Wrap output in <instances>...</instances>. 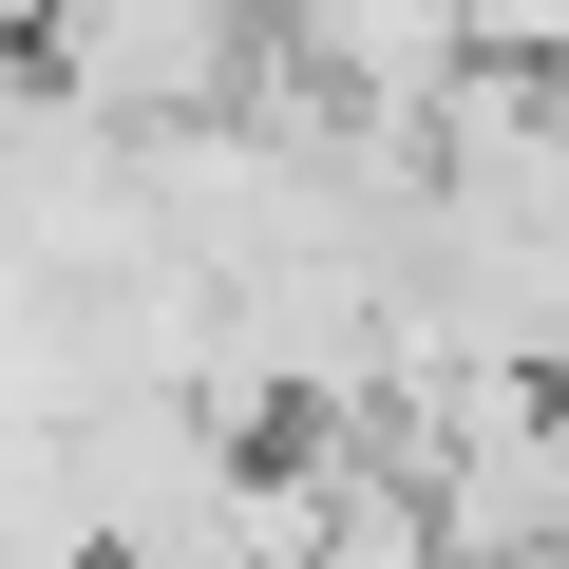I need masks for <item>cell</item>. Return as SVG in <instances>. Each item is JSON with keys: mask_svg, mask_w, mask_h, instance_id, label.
<instances>
[{"mask_svg": "<svg viewBox=\"0 0 569 569\" xmlns=\"http://www.w3.org/2000/svg\"><path fill=\"white\" fill-rule=\"evenodd\" d=\"M39 39H58V0H0V58H39Z\"/></svg>", "mask_w": 569, "mask_h": 569, "instance_id": "obj_2", "label": "cell"}, {"mask_svg": "<svg viewBox=\"0 0 569 569\" xmlns=\"http://www.w3.org/2000/svg\"><path fill=\"white\" fill-rule=\"evenodd\" d=\"M284 77L361 133H437V96L475 77V0H266Z\"/></svg>", "mask_w": 569, "mask_h": 569, "instance_id": "obj_1", "label": "cell"}]
</instances>
